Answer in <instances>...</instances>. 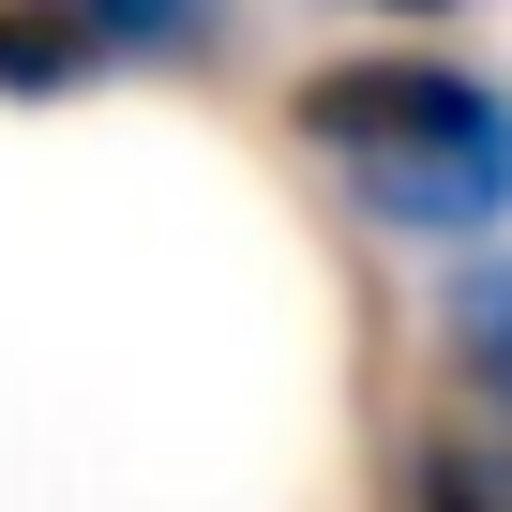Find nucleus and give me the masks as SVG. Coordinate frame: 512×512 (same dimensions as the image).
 I'll list each match as a JSON object with an SVG mask.
<instances>
[{
	"mask_svg": "<svg viewBox=\"0 0 512 512\" xmlns=\"http://www.w3.org/2000/svg\"><path fill=\"white\" fill-rule=\"evenodd\" d=\"M392 512H512V422H422L392 452Z\"/></svg>",
	"mask_w": 512,
	"mask_h": 512,
	"instance_id": "7ed1b4c3",
	"label": "nucleus"
},
{
	"mask_svg": "<svg viewBox=\"0 0 512 512\" xmlns=\"http://www.w3.org/2000/svg\"><path fill=\"white\" fill-rule=\"evenodd\" d=\"M287 151L407 256H482L512 241V76L437 46V31H377L287 76Z\"/></svg>",
	"mask_w": 512,
	"mask_h": 512,
	"instance_id": "f257e3e1",
	"label": "nucleus"
},
{
	"mask_svg": "<svg viewBox=\"0 0 512 512\" xmlns=\"http://www.w3.org/2000/svg\"><path fill=\"white\" fill-rule=\"evenodd\" d=\"M91 76H121L106 31H91V0H0V106H61Z\"/></svg>",
	"mask_w": 512,
	"mask_h": 512,
	"instance_id": "20e7f679",
	"label": "nucleus"
},
{
	"mask_svg": "<svg viewBox=\"0 0 512 512\" xmlns=\"http://www.w3.org/2000/svg\"><path fill=\"white\" fill-rule=\"evenodd\" d=\"M226 16H241V0H91V31H106L121 76H196L226 46Z\"/></svg>",
	"mask_w": 512,
	"mask_h": 512,
	"instance_id": "39448f33",
	"label": "nucleus"
},
{
	"mask_svg": "<svg viewBox=\"0 0 512 512\" xmlns=\"http://www.w3.org/2000/svg\"><path fill=\"white\" fill-rule=\"evenodd\" d=\"M422 332H437V377H452V407H467V422H512V241L452 256Z\"/></svg>",
	"mask_w": 512,
	"mask_h": 512,
	"instance_id": "f03ea898",
	"label": "nucleus"
},
{
	"mask_svg": "<svg viewBox=\"0 0 512 512\" xmlns=\"http://www.w3.org/2000/svg\"><path fill=\"white\" fill-rule=\"evenodd\" d=\"M332 16H377V31H437V16H467V0H332Z\"/></svg>",
	"mask_w": 512,
	"mask_h": 512,
	"instance_id": "423d86ee",
	"label": "nucleus"
}]
</instances>
